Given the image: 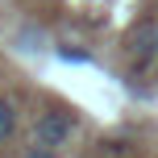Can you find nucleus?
<instances>
[{
    "mask_svg": "<svg viewBox=\"0 0 158 158\" xmlns=\"http://www.w3.org/2000/svg\"><path fill=\"white\" fill-rule=\"evenodd\" d=\"M17 158H58V150H50V146H38V142H29V146H21V154Z\"/></svg>",
    "mask_w": 158,
    "mask_h": 158,
    "instance_id": "nucleus-4",
    "label": "nucleus"
},
{
    "mask_svg": "<svg viewBox=\"0 0 158 158\" xmlns=\"http://www.w3.org/2000/svg\"><path fill=\"white\" fill-rule=\"evenodd\" d=\"M17 104L8 100V96H0V146L4 142H13V133H17Z\"/></svg>",
    "mask_w": 158,
    "mask_h": 158,
    "instance_id": "nucleus-3",
    "label": "nucleus"
},
{
    "mask_svg": "<svg viewBox=\"0 0 158 158\" xmlns=\"http://www.w3.org/2000/svg\"><path fill=\"white\" fill-rule=\"evenodd\" d=\"M71 137H75V117H71V112H58V108L38 112L33 125H29V142L50 146V150H63Z\"/></svg>",
    "mask_w": 158,
    "mask_h": 158,
    "instance_id": "nucleus-1",
    "label": "nucleus"
},
{
    "mask_svg": "<svg viewBox=\"0 0 158 158\" xmlns=\"http://www.w3.org/2000/svg\"><path fill=\"white\" fill-rule=\"evenodd\" d=\"M125 58H129L133 71H150V67L158 63V21H154V17L129 29V38H125Z\"/></svg>",
    "mask_w": 158,
    "mask_h": 158,
    "instance_id": "nucleus-2",
    "label": "nucleus"
}]
</instances>
